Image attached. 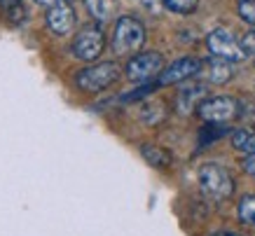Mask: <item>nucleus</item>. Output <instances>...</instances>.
<instances>
[{
    "label": "nucleus",
    "mask_w": 255,
    "mask_h": 236,
    "mask_svg": "<svg viewBox=\"0 0 255 236\" xmlns=\"http://www.w3.org/2000/svg\"><path fill=\"white\" fill-rule=\"evenodd\" d=\"M147 33L140 19L131 14H124L115 21L113 28V38H110V47L117 56H136L140 52V47L145 45Z\"/></svg>",
    "instance_id": "nucleus-1"
},
{
    "label": "nucleus",
    "mask_w": 255,
    "mask_h": 236,
    "mask_svg": "<svg viewBox=\"0 0 255 236\" xmlns=\"http://www.w3.org/2000/svg\"><path fill=\"white\" fill-rule=\"evenodd\" d=\"M120 75H122V68L115 61H101L78 70L75 73V84L85 94H101L108 87H113L120 80Z\"/></svg>",
    "instance_id": "nucleus-2"
},
{
    "label": "nucleus",
    "mask_w": 255,
    "mask_h": 236,
    "mask_svg": "<svg viewBox=\"0 0 255 236\" xmlns=\"http://www.w3.org/2000/svg\"><path fill=\"white\" fill-rule=\"evenodd\" d=\"M197 180H199L201 192L216 201L230 199L234 194V178L220 164H204L197 171Z\"/></svg>",
    "instance_id": "nucleus-3"
},
{
    "label": "nucleus",
    "mask_w": 255,
    "mask_h": 236,
    "mask_svg": "<svg viewBox=\"0 0 255 236\" xmlns=\"http://www.w3.org/2000/svg\"><path fill=\"white\" fill-rule=\"evenodd\" d=\"M70 49L75 54V59H80V61L87 63L96 61L103 54V49H106V33H103L99 23H87L75 33Z\"/></svg>",
    "instance_id": "nucleus-4"
},
{
    "label": "nucleus",
    "mask_w": 255,
    "mask_h": 236,
    "mask_svg": "<svg viewBox=\"0 0 255 236\" xmlns=\"http://www.w3.org/2000/svg\"><path fill=\"white\" fill-rule=\"evenodd\" d=\"M164 66V56L159 52H138L136 56H131L127 66H124V75L129 77L131 82L147 84L150 80H157L162 75Z\"/></svg>",
    "instance_id": "nucleus-5"
},
{
    "label": "nucleus",
    "mask_w": 255,
    "mask_h": 236,
    "mask_svg": "<svg viewBox=\"0 0 255 236\" xmlns=\"http://www.w3.org/2000/svg\"><path fill=\"white\" fill-rule=\"evenodd\" d=\"M206 47H209L211 56L216 59H223V61L230 63H239L244 59H248L244 47H241V40H237L232 35V31H227L225 26H218L206 35Z\"/></svg>",
    "instance_id": "nucleus-6"
},
{
    "label": "nucleus",
    "mask_w": 255,
    "mask_h": 236,
    "mask_svg": "<svg viewBox=\"0 0 255 236\" xmlns=\"http://www.w3.org/2000/svg\"><path fill=\"white\" fill-rule=\"evenodd\" d=\"M206 124H227L241 117V103L234 96H209L197 110Z\"/></svg>",
    "instance_id": "nucleus-7"
},
{
    "label": "nucleus",
    "mask_w": 255,
    "mask_h": 236,
    "mask_svg": "<svg viewBox=\"0 0 255 236\" xmlns=\"http://www.w3.org/2000/svg\"><path fill=\"white\" fill-rule=\"evenodd\" d=\"M201 70H204V61L197 59V56H180L176 61L166 66L162 70V75L157 77V84L159 87H171V84H183L187 80H192V77L201 75Z\"/></svg>",
    "instance_id": "nucleus-8"
},
{
    "label": "nucleus",
    "mask_w": 255,
    "mask_h": 236,
    "mask_svg": "<svg viewBox=\"0 0 255 236\" xmlns=\"http://www.w3.org/2000/svg\"><path fill=\"white\" fill-rule=\"evenodd\" d=\"M45 21L54 35H68L75 26V9L68 0H56L52 7H47Z\"/></svg>",
    "instance_id": "nucleus-9"
},
{
    "label": "nucleus",
    "mask_w": 255,
    "mask_h": 236,
    "mask_svg": "<svg viewBox=\"0 0 255 236\" xmlns=\"http://www.w3.org/2000/svg\"><path fill=\"white\" fill-rule=\"evenodd\" d=\"M206 92H209V87L201 82H190V84H185V87H180L176 94V110L180 115L197 113L201 103L209 99Z\"/></svg>",
    "instance_id": "nucleus-10"
},
{
    "label": "nucleus",
    "mask_w": 255,
    "mask_h": 236,
    "mask_svg": "<svg viewBox=\"0 0 255 236\" xmlns=\"http://www.w3.org/2000/svg\"><path fill=\"white\" fill-rule=\"evenodd\" d=\"M204 70H206V80L211 84H227L234 77V66L230 61H223V59H216L211 56L209 61H204ZM201 70V73H204Z\"/></svg>",
    "instance_id": "nucleus-11"
},
{
    "label": "nucleus",
    "mask_w": 255,
    "mask_h": 236,
    "mask_svg": "<svg viewBox=\"0 0 255 236\" xmlns=\"http://www.w3.org/2000/svg\"><path fill=\"white\" fill-rule=\"evenodd\" d=\"M140 157L150 164L152 168H169L173 164V157L166 147L162 145H152V143H143L140 145Z\"/></svg>",
    "instance_id": "nucleus-12"
},
{
    "label": "nucleus",
    "mask_w": 255,
    "mask_h": 236,
    "mask_svg": "<svg viewBox=\"0 0 255 236\" xmlns=\"http://www.w3.org/2000/svg\"><path fill=\"white\" fill-rule=\"evenodd\" d=\"M85 5L89 9L92 19L99 23L110 21L117 12V0H85Z\"/></svg>",
    "instance_id": "nucleus-13"
},
{
    "label": "nucleus",
    "mask_w": 255,
    "mask_h": 236,
    "mask_svg": "<svg viewBox=\"0 0 255 236\" xmlns=\"http://www.w3.org/2000/svg\"><path fill=\"white\" fill-rule=\"evenodd\" d=\"M138 115L147 126H157V124H162L166 119V106L162 101H147V103L140 106Z\"/></svg>",
    "instance_id": "nucleus-14"
},
{
    "label": "nucleus",
    "mask_w": 255,
    "mask_h": 236,
    "mask_svg": "<svg viewBox=\"0 0 255 236\" xmlns=\"http://www.w3.org/2000/svg\"><path fill=\"white\" fill-rule=\"evenodd\" d=\"M232 147L241 154H255V131L253 129H234L232 131Z\"/></svg>",
    "instance_id": "nucleus-15"
},
{
    "label": "nucleus",
    "mask_w": 255,
    "mask_h": 236,
    "mask_svg": "<svg viewBox=\"0 0 255 236\" xmlns=\"http://www.w3.org/2000/svg\"><path fill=\"white\" fill-rule=\"evenodd\" d=\"M239 220L255 227V194H246L239 201Z\"/></svg>",
    "instance_id": "nucleus-16"
},
{
    "label": "nucleus",
    "mask_w": 255,
    "mask_h": 236,
    "mask_svg": "<svg viewBox=\"0 0 255 236\" xmlns=\"http://www.w3.org/2000/svg\"><path fill=\"white\" fill-rule=\"evenodd\" d=\"M164 7L169 9V12H173V14H192L194 9H197V5H199V0H162Z\"/></svg>",
    "instance_id": "nucleus-17"
},
{
    "label": "nucleus",
    "mask_w": 255,
    "mask_h": 236,
    "mask_svg": "<svg viewBox=\"0 0 255 236\" xmlns=\"http://www.w3.org/2000/svg\"><path fill=\"white\" fill-rule=\"evenodd\" d=\"M227 126H223V124H209V126H204V129L199 131V145H206L211 143V140H218V138L227 136Z\"/></svg>",
    "instance_id": "nucleus-18"
},
{
    "label": "nucleus",
    "mask_w": 255,
    "mask_h": 236,
    "mask_svg": "<svg viewBox=\"0 0 255 236\" xmlns=\"http://www.w3.org/2000/svg\"><path fill=\"white\" fill-rule=\"evenodd\" d=\"M237 12H239L241 21L255 28V0H237Z\"/></svg>",
    "instance_id": "nucleus-19"
},
{
    "label": "nucleus",
    "mask_w": 255,
    "mask_h": 236,
    "mask_svg": "<svg viewBox=\"0 0 255 236\" xmlns=\"http://www.w3.org/2000/svg\"><path fill=\"white\" fill-rule=\"evenodd\" d=\"M159 84L157 82H150V84H140L138 89H133V92H129L127 96H122V101H138V99H145L150 92H155Z\"/></svg>",
    "instance_id": "nucleus-20"
},
{
    "label": "nucleus",
    "mask_w": 255,
    "mask_h": 236,
    "mask_svg": "<svg viewBox=\"0 0 255 236\" xmlns=\"http://www.w3.org/2000/svg\"><path fill=\"white\" fill-rule=\"evenodd\" d=\"M241 47H244L246 56H251V59L255 61V28H251V31L241 38Z\"/></svg>",
    "instance_id": "nucleus-21"
},
{
    "label": "nucleus",
    "mask_w": 255,
    "mask_h": 236,
    "mask_svg": "<svg viewBox=\"0 0 255 236\" xmlns=\"http://www.w3.org/2000/svg\"><path fill=\"white\" fill-rule=\"evenodd\" d=\"M241 168H244L248 175H253V178H255V154H248V157H244V161H241Z\"/></svg>",
    "instance_id": "nucleus-22"
},
{
    "label": "nucleus",
    "mask_w": 255,
    "mask_h": 236,
    "mask_svg": "<svg viewBox=\"0 0 255 236\" xmlns=\"http://www.w3.org/2000/svg\"><path fill=\"white\" fill-rule=\"evenodd\" d=\"M7 14H9V19H12L14 23H19V21H23L26 12H23V7L19 5V7H14V9H7Z\"/></svg>",
    "instance_id": "nucleus-23"
},
{
    "label": "nucleus",
    "mask_w": 255,
    "mask_h": 236,
    "mask_svg": "<svg viewBox=\"0 0 255 236\" xmlns=\"http://www.w3.org/2000/svg\"><path fill=\"white\" fill-rule=\"evenodd\" d=\"M19 5H21V0H0V7L5 9V12H7V9L19 7Z\"/></svg>",
    "instance_id": "nucleus-24"
},
{
    "label": "nucleus",
    "mask_w": 255,
    "mask_h": 236,
    "mask_svg": "<svg viewBox=\"0 0 255 236\" xmlns=\"http://www.w3.org/2000/svg\"><path fill=\"white\" fill-rule=\"evenodd\" d=\"M35 2H38V5H45V7H52L56 0H35Z\"/></svg>",
    "instance_id": "nucleus-25"
},
{
    "label": "nucleus",
    "mask_w": 255,
    "mask_h": 236,
    "mask_svg": "<svg viewBox=\"0 0 255 236\" xmlns=\"http://www.w3.org/2000/svg\"><path fill=\"white\" fill-rule=\"evenodd\" d=\"M211 236H239V234H234V232H216V234H211Z\"/></svg>",
    "instance_id": "nucleus-26"
},
{
    "label": "nucleus",
    "mask_w": 255,
    "mask_h": 236,
    "mask_svg": "<svg viewBox=\"0 0 255 236\" xmlns=\"http://www.w3.org/2000/svg\"><path fill=\"white\" fill-rule=\"evenodd\" d=\"M68 2H70V0H68Z\"/></svg>",
    "instance_id": "nucleus-27"
}]
</instances>
